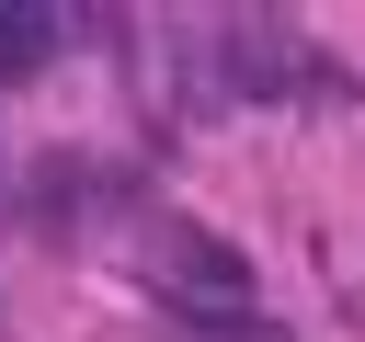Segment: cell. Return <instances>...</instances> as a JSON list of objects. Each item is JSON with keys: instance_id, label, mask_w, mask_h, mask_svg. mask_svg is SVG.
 <instances>
[{"instance_id": "cell-1", "label": "cell", "mask_w": 365, "mask_h": 342, "mask_svg": "<svg viewBox=\"0 0 365 342\" xmlns=\"http://www.w3.org/2000/svg\"><path fill=\"white\" fill-rule=\"evenodd\" d=\"M228 80H240V91H297V80H319V68H308V46H297L285 23H240V34H228Z\"/></svg>"}, {"instance_id": "cell-2", "label": "cell", "mask_w": 365, "mask_h": 342, "mask_svg": "<svg viewBox=\"0 0 365 342\" xmlns=\"http://www.w3.org/2000/svg\"><path fill=\"white\" fill-rule=\"evenodd\" d=\"M160 262H171L194 296H240V285H251V262H240L217 228H194V217H171V228H160Z\"/></svg>"}, {"instance_id": "cell-3", "label": "cell", "mask_w": 365, "mask_h": 342, "mask_svg": "<svg viewBox=\"0 0 365 342\" xmlns=\"http://www.w3.org/2000/svg\"><path fill=\"white\" fill-rule=\"evenodd\" d=\"M46 57H57V23L46 11H0V80H34Z\"/></svg>"}, {"instance_id": "cell-4", "label": "cell", "mask_w": 365, "mask_h": 342, "mask_svg": "<svg viewBox=\"0 0 365 342\" xmlns=\"http://www.w3.org/2000/svg\"><path fill=\"white\" fill-rule=\"evenodd\" d=\"M68 205H80V171H68V160H46V171H34V217H46V228H57V217H68Z\"/></svg>"}]
</instances>
